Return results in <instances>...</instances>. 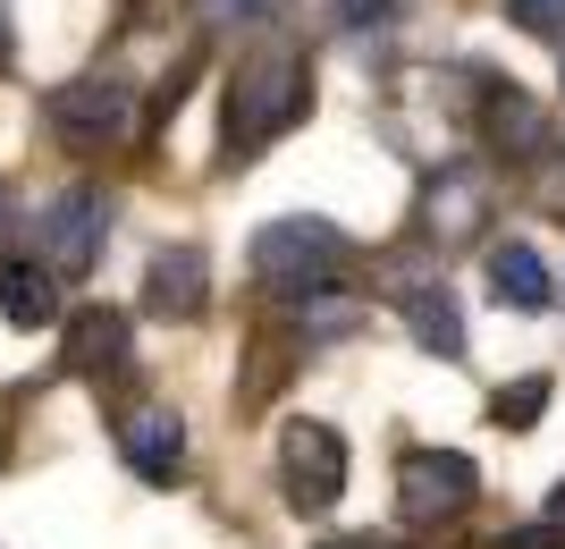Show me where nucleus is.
Instances as JSON below:
<instances>
[{"mask_svg": "<svg viewBox=\"0 0 565 549\" xmlns=\"http://www.w3.org/2000/svg\"><path fill=\"white\" fill-rule=\"evenodd\" d=\"M472 490H481V465L465 448H405V465H397L405 525H448V516L472 507Z\"/></svg>", "mask_w": 565, "mask_h": 549, "instance_id": "20e7f679", "label": "nucleus"}, {"mask_svg": "<svg viewBox=\"0 0 565 549\" xmlns=\"http://www.w3.org/2000/svg\"><path fill=\"white\" fill-rule=\"evenodd\" d=\"M541 525H557V532H565V482L548 490V516H541Z\"/></svg>", "mask_w": 565, "mask_h": 549, "instance_id": "aec40b11", "label": "nucleus"}, {"mask_svg": "<svg viewBox=\"0 0 565 549\" xmlns=\"http://www.w3.org/2000/svg\"><path fill=\"white\" fill-rule=\"evenodd\" d=\"M330 549H388V541H372V532H354V541H330Z\"/></svg>", "mask_w": 565, "mask_h": 549, "instance_id": "412c9836", "label": "nucleus"}, {"mask_svg": "<svg viewBox=\"0 0 565 549\" xmlns=\"http://www.w3.org/2000/svg\"><path fill=\"white\" fill-rule=\"evenodd\" d=\"M481 136H490L507 161H541V152H548V119H541V102L523 94L515 76L490 85V102H481Z\"/></svg>", "mask_w": 565, "mask_h": 549, "instance_id": "9b49d317", "label": "nucleus"}, {"mask_svg": "<svg viewBox=\"0 0 565 549\" xmlns=\"http://www.w3.org/2000/svg\"><path fill=\"white\" fill-rule=\"evenodd\" d=\"M60 279H51L43 263H25V254H0V321L9 330H51L60 321Z\"/></svg>", "mask_w": 565, "mask_h": 549, "instance_id": "ddd939ff", "label": "nucleus"}, {"mask_svg": "<svg viewBox=\"0 0 565 549\" xmlns=\"http://www.w3.org/2000/svg\"><path fill=\"white\" fill-rule=\"evenodd\" d=\"M312 110V60L305 51H254L245 68L228 76V152H262V144H279L287 127Z\"/></svg>", "mask_w": 565, "mask_h": 549, "instance_id": "f257e3e1", "label": "nucleus"}, {"mask_svg": "<svg viewBox=\"0 0 565 549\" xmlns=\"http://www.w3.org/2000/svg\"><path fill=\"white\" fill-rule=\"evenodd\" d=\"M0 60H9V25H0Z\"/></svg>", "mask_w": 565, "mask_h": 549, "instance_id": "5701e85b", "label": "nucleus"}, {"mask_svg": "<svg viewBox=\"0 0 565 549\" xmlns=\"http://www.w3.org/2000/svg\"><path fill=\"white\" fill-rule=\"evenodd\" d=\"M541 414H548V381H541V372H532V381H515V389H498V398H490V423H498V431H532Z\"/></svg>", "mask_w": 565, "mask_h": 549, "instance_id": "2eb2a0df", "label": "nucleus"}, {"mask_svg": "<svg viewBox=\"0 0 565 549\" xmlns=\"http://www.w3.org/2000/svg\"><path fill=\"white\" fill-rule=\"evenodd\" d=\"M118 456L136 465V482L169 490V482L186 474V423H178V407H136L118 423Z\"/></svg>", "mask_w": 565, "mask_h": 549, "instance_id": "6e6552de", "label": "nucleus"}, {"mask_svg": "<svg viewBox=\"0 0 565 549\" xmlns=\"http://www.w3.org/2000/svg\"><path fill=\"white\" fill-rule=\"evenodd\" d=\"M143 305L161 313V321H194V313L212 305V263H203V245H161L152 271H143Z\"/></svg>", "mask_w": 565, "mask_h": 549, "instance_id": "1a4fd4ad", "label": "nucleus"}, {"mask_svg": "<svg viewBox=\"0 0 565 549\" xmlns=\"http://www.w3.org/2000/svg\"><path fill=\"white\" fill-rule=\"evenodd\" d=\"M490 287L507 313H548V296H557V279H548V263L532 254V245H490Z\"/></svg>", "mask_w": 565, "mask_h": 549, "instance_id": "4468645a", "label": "nucleus"}, {"mask_svg": "<svg viewBox=\"0 0 565 549\" xmlns=\"http://www.w3.org/2000/svg\"><path fill=\"white\" fill-rule=\"evenodd\" d=\"M405 0H338V25L347 34H380V25H397Z\"/></svg>", "mask_w": 565, "mask_h": 549, "instance_id": "a211bd4d", "label": "nucleus"}, {"mask_svg": "<svg viewBox=\"0 0 565 549\" xmlns=\"http://www.w3.org/2000/svg\"><path fill=\"white\" fill-rule=\"evenodd\" d=\"M279 490H287L296 516H330V507L347 499V440H338L330 423L296 414V423L279 431Z\"/></svg>", "mask_w": 565, "mask_h": 549, "instance_id": "7ed1b4c3", "label": "nucleus"}, {"mask_svg": "<svg viewBox=\"0 0 565 549\" xmlns=\"http://www.w3.org/2000/svg\"><path fill=\"white\" fill-rule=\"evenodd\" d=\"M397 313H405V330H414L423 356H439V363L465 356V305H456L448 279H405L397 287Z\"/></svg>", "mask_w": 565, "mask_h": 549, "instance_id": "9d476101", "label": "nucleus"}, {"mask_svg": "<svg viewBox=\"0 0 565 549\" xmlns=\"http://www.w3.org/2000/svg\"><path fill=\"white\" fill-rule=\"evenodd\" d=\"M127 338H136V330H127V313L85 305V313L68 321V356H60V363H68V372H85V381H110V372H127Z\"/></svg>", "mask_w": 565, "mask_h": 549, "instance_id": "f8f14e48", "label": "nucleus"}, {"mask_svg": "<svg viewBox=\"0 0 565 549\" xmlns=\"http://www.w3.org/2000/svg\"><path fill=\"white\" fill-rule=\"evenodd\" d=\"M254 271L279 287V305H330L347 296V237L330 220H270L254 237Z\"/></svg>", "mask_w": 565, "mask_h": 549, "instance_id": "f03ea898", "label": "nucleus"}, {"mask_svg": "<svg viewBox=\"0 0 565 549\" xmlns=\"http://www.w3.org/2000/svg\"><path fill=\"white\" fill-rule=\"evenodd\" d=\"M102 220H110V203H102L94 187H68V194L43 203L34 237H43V271L51 279H85V271L102 263Z\"/></svg>", "mask_w": 565, "mask_h": 549, "instance_id": "39448f33", "label": "nucleus"}, {"mask_svg": "<svg viewBox=\"0 0 565 549\" xmlns=\"http://www.w3.org/2000/svg\"><path fill=\"white\" fill-rule=\"evenodd\" d=\"M0 229H9V194H0Z\"/></svg>", "mask_w": 565, "mask_h": 549, "instance_id": "4be33fe9", "label": "nucleus"}, {"mask_svg": "<svg viewBox=\"0 0 565 549\" xmlns=\"http://www.w3.org/2000/svg\"><path fill=\"white\" fill-rule=\"evenodd\" d=\"M194 18L203 25H270L279 0H194Z\"/></svg>", "mask_w": 565, "mask_h": 549, "instance_id": "f3484780", "label": "nucleus"}, {"mask_svg": "<svg viewBox=\"0 0 565 549\" xmlns=\"http://www.w3.org/2000/svg\"><path fill=\"white\" fill-rule=\"evenodd\" d=\"M498 549H565L557 525H523V532H498Z\"/></svg>", "mask_w": 565, "mask_h": 549, "instance_id": "6ab92c4d", "label": "nucleus"}, {"mask_svg": "<svg viewBox=\"0 0 565 549\" xmlns=\"http://www.w3.org/2000/svg\"><path fill=\"white\" fill-rule=\"evenodd\" d=\"M507 25L541 34V43H565V0H507Z\"/></svg>", "mask_w": 565, "mask_h": 549, "instance_id": "dca6fc26", "label": "nucleus"}, {"mask_svg": "<svg viewBox=\"0 0 565 549\" xmlns=\"http://www.w3.org/2000/svg\"><path fill=\"white\" fill-rule=\"evenodd\" d=\"M136 119V94L118 85V76H68L60 94H51V127L76 144V152H94V144H118Z\"/></svg>", "mask_w": 565, "mask_h": 549, "instance_id": "423d86ee", "label": "nucleus"}, {"mask_svg": "<svg viewBox=\"0 0 565 549\" xmlns=\"http://www.w3.org/2000/svg\"><path fill=\"white\" fill-rule=\"evenodd\" d=\"M0 456H9V440H0Z\"/></svg>", "mask_w": 565, "mask_h": 549, "instance_id": "b1692460", "label": "nucleus"}, {"mask_svg": "<svg viewBox=\"0 0 565 549\" xmlns=\"http://www.w3.org/2000/svg\"><path fill=\"white\" fill-rule=\"evenodd\" d=\"M481 229H490V187H481V169L448 161L423 187V237L430 245H472Z\"/></svg>", "mask_w": 565, "mask_h": 549, "instance_id": "0eeeda50", "label": "nucleus"}]
</instances>
